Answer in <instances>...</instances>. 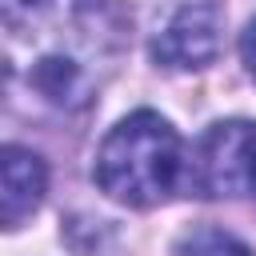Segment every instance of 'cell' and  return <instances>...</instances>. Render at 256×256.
Returning a JSON list of instances; mask_svg holds the SVG:
<instances>
[{"label":"cell","instance_id":"5b68a950","mask_svg":"<svg viewBox=\"0 0 256 256\" xmlns=\"http://www.w3.org/2000/svg\"><path fill=\"white\" fill-rule=\"evenodd\" d=\"M48 192V168L32 148L8 144L0 156V220L4 228H20Z\"/></svg>","mask_w":256,"mask_h":256},{"label":"cell","instance_id":"277c9868","mask_svg":"<svg viewBox=\"0 0 256 256\" xmlns=\"http://www.w3.org/2000/svg\"><path fill=\"white\" fill-rule=\"evenodd\" d=\"M224 44V12L212 0H192L172 12V20L152 40V60L172 72L208 68Z\"/></svg>","mask_w":256,"mask_h":256},{"label":"cell","instance_id":"8992f818","mask_svg":"<svg viewBox=\"0 0 256 256\" xmlns=\"http://www.w3.org/2000/svg\"><path fill=\"white\" fill-rule=\"evenodd\" d=\"M172 256H252V252L224 228H196L176 244Z\"/></svg>","mask_w":256,"mask_h":256},{"label":"cell","instance_id":"3957f363","mask_svg":"<svg viewBox=\"0 0 256 256\" xmlns=\"http://www.w3.org/2000/svg\"><path fill=\"white\" fill-rule=\"evenodd\" d=\"M192 184L200 196H252L256 200V124H212L192 160Z\"/></svg>","mask_w":256,"mask_h":256},{"label":"cell","instance_id":"6da1fadb","mask_svg":"<svg viewBox=\"0 0 256 256\" xmlns=\"http://www.w3.org/2000/svg\"><path fill=\"white\" fill-rule=\"evenodd\" d=\"M8 76L52 108H84L128 44L116 0H0Z\"/></svg>","mask_w":256,"mask_h":256},{"label":"cell","instance_id":"52a82bcc","mask_svg":"<svg viewBox=\"0 0 256 256\" xmlns=\"http://www.w3.org/2000/svg\"><path fill=\"white\" fill-rule=\"evenodd\" d=\"M240 60H244L248 76L256 80V20H248V28L240 32Z\"/></svg>","mask_w":256,"mask_h":256},{"label":"cell","instance_id":"7a4b0ae2","mask_svg":"<svg viewBox=\"0 0 256 256\" xmlns=\"http://www.w3.org/2000/svg\"><path fill=\"white\" fill-rule=\"evenodd\" d=\"M92 176L116 204L156 208L172 200L184 180H192V164L184 160V144L164 116L132 112L104 136Z\"/></svg>","mask_w":256,"mask_h":256}]
</instances>
